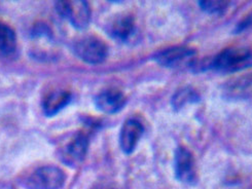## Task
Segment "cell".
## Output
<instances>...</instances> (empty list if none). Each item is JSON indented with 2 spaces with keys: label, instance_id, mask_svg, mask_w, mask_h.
Wrapping results in <instances>:
<instances>
[{
  "label": "cell",
  "instance_id": "1",
  "mask_svg": "<svg viewBox=\"0 0 252 189\" xmlns=\"http://www.w3.org/2000/svg\"><path fill=\"white\" fill-rule=\"evenodd\" d=\"M203 65L204 70L212 69L223 74L245 70L252 66V51L242 47L228 48Z\"/></svg>",
  "mask_w": 252,
  "mask_h": 189
},
{
  "label": "cell",
  "instance_id": "2",
  "mask_svg": "<svg viewBox=\"0 0 252 189\" xmlns=\"http://www.w3.org/2000/svg\"><path fill=\"white\" fill-rule=\"evenodd\" d=\"M66 174L57 165L47 164L27 173L20 180L25 189H62Z\"/></svg>",
  "mask_w": 252,
  "mask_h": 189
},
{
  "label": "cell",
  "instance_id": "3",
  "mask_svg": "<svg viewBox=\"0 0 252 189\" xmlns=\"http://www.w3.org/2000/svg\"><path fill=\"white\" fill-rule=\"evenodd\" d=\"M73 53L85 63L96 65L104 62L108 55V47L101 38L88 35L73 42Z\"/></svg>",
  "mask_w": 252,
  "mask_h": 189
},
{
  "label": "cell",
  "instance_id": "4",
  "mask_svg": "<svg viewBox=\"0 0 252 189\" xmlns=\"http://www.w3.org/2000/svg\"><path fill=\"white\" fill-rule=\"evenodd\" d=\"M154 60L170 69H192L197 63V51L189 47H171L157 53Z\"/></svg>",
  "mask_w": 252,
  "mask_h": 189
},
{
  "label": "cell",
  "instance_id": "5",
  "mask_svg": "<svg viewBox=\"0 0 252 189\" xmlns=\"http://www.w3.org/2000/svg\"><path fill=\"white\" fill-rule=\"evenodd\" d=\"M57 13L70 22L76 30H85L91 22V8L87 1L75 0V1H57L55 4Z\"/></svg>",
  "mask_w": 252,
  "mask_h": 189
},
{
  "label": "cell",
  "instance_id": "6",
  "mask_svg": "<svg viewBox=\"0 0 252 189\" xmlns=\"http://www.w3.org/2000/svg\"><path fill=\"white\" fill-rule=\"evenodd\" d=\"M89 141L90 139L86 132H77L59 150L58 154L61 162L70 168H75L81 164L87 155Z\"/></svg>",
  "mask_w": 252,
  "mask_h": 189
},
{
  "label": "cell",
  "instance_id": "7",
  "mask_svg": "<svg viewBox=\"0 0 252 189\" xmlns=\"http://www.w3.org/2000/svg\"><path fill=\"white\" fill-rule=\"evenodd\" d=\"M174 171L176 179L183 184L194 185L198 182L196 161L192 153L185 146H179L174 155Z\"/></svg>",
  "mask_w": 252,
  "mask_h": 189
},
{
  "label": "cell",
  "instance_id": "8",
  "mask_svg": "<svg viewBox=\"0 0 252 189\" xmlns=\"http://www.w3.org/2000/svg\"><path fill=\"white\" fill-rule=\"evenodd\" d=\"M95 107L106 114H116L124 109L127 104L125 94L116 87H108L102 90L94 98Z\"/></svg>",
  "mask_w": 252,
  "mask_h": 189
},
{
  "label": "cell",
  "instance_id": "9",
  "mask_svg": "<svg viewBox=\"0 0 252 189\" xmlns=\"http://www.w3.org/2000/svg\"><path fill=\"white\" fill-rule=\"evenodd\" d=\"M106 33L119 42H128L135 34L136 25L132 15L122 14L114 17L106 26Z\"/></svg>",
  "mask_w": 252,
  "mask_h": 189
},
{
  "label": "cell",
  "instance_id": "10",
  "mask_svg": "<svg viewBox=\"0 0 252 189\" xmlns=\"http://www.w3.org/2000/svg\"><path fill=\"white\" fill-rule=\"evenodd\" d=\"M143 132V125L139 120L130 118L124 122L120 133V146L125 154L133 153Z\"/></svg>",
  "mask_w": 252,
  "mask_h": 189
},
{
  "label": "cell",
  "instance_id": "11",
  "mask_svg": "<svg viewBox=\"0 0 252 189\" xmlns=\"http://www.w3.org/2000/svg\"><path fill=\"white\" fill-rule=\"evenodd\" d=\"M72 100V94L66 90H54L42 99V112L47 117H54L68 106Z\"/></svg>",
  "mask_w": 252,
  "mask_h": 189
},
{
  "label": "cell",
  "instance_id": "12",
  "mask_svg": "<svg viewBox=\"0 0 252 189\" xmlns=\"http://www.w3.org/2000/svg\"><path fill=\"white\" fill-rule=\"evenodd\" d=\"M252 87V74L237 77L235 80L228 81L224 86L223 95L228 100L244 99L249 96Z\"/></svg>",
  "mask_w": 252,
  "mask_h": 189
},
{
  "label": "cell",
  "instance_id": "13",
  "mask_svg": "<svg viewBox=\"0 0 252 189\" xmlns=\"http://www.w3.org/2000/svg\"><path fill=\"white\" fill-rule=\"evenodd\" d=\"M17 50V35L9 25L0 22V53L11 54Z\"/></svg>",
  "mask_w": 252,
  "mask_h": 189
},
{
  "label": "cell",
  "instance_id": "14",
  "mask_svg": "<svg viewBox=\"0 0 252 189\" xmlns=\"http://www.w3.org/2000/svg\"><path fill=\"white\" fill-rule=\"evenodd\" d=\"M199 93L193 90L189 86H185L178 90L174 96L172 97L171 104L175 110H180L182 107H185L187 104L197 103L200 101Z\"/></svg>",
  "mask_w": 252,
  "mask_h": 189
},
{
  "label": "cell",
  "instance_id": "15",
  "mask_svg": "<svg viewBox=\"0 0 252 189\" xmlns=\"http://www.w3.org/2000/svg\"><path fill=\"white\" fill-rule=\"evenodd\" d=\"M199 6L203 12L209 15H221L230 6V1L223 0H201Z\"/></svg>",
  "mask_w": 252,
  "mask_h": 189
},
{
  "label": "cell",
  "instance_id": "16",
  "mask_svg": "<svg viewBox=\"0 0 252 189\" xmlns=\"http://www.w3.org/2000/svg\"><path fill=\"white\" fill-rule=\"evenodd\" d=\"M31 37L32 38H52V30L45 23H36L31 29Z\"/></svg>",
  "mask_w": 252,
  "mask_h": 189
},
{
  "label": "cell",
  "instance_id": "17",
  "mask_svg": "<svg viewBox=\"0 0 252 189\" xmlns=\"http://www.w3.org/2000/svg\"><path fill=\"white\" fill-rule=\"evenodd\" d=\"M251 24H252V15H249L247 18L242 20V22H240L238 26L236 27L234 33H240L242 31H245Z\"/></svg>",
  "mask_w": 252,
  "mask_h": 189
},
{
  "label": "cell",
  "instance_id": "18",
  "mask_svg": "<svg viewBox=\"0 0 252 189\" xmlns=\"http://www.w3.org/2000/svg\"><path fill=\"white\" fill-rule=\"evenodd\" d=\"M92 189H123V188L111 182H99L98 184H95Z\"/></svg>",
  "mask_w": 252,
  "mask_h": 189
}]
</instances>
